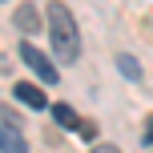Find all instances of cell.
I'll return each mask as SVG.
<instances>
[{
    "instance_id": "cell-3",
    "label": "cell",
    "mask_w": 153,
    "mask_h": 153,
    "mask_svg": "<svg viewBox=\"0 0 153 153\" xmlns=\"http://www.w3.org/2000/svg\"><path fill=\"white\" fill-rule=\"evenodd\" d=\"M12 20H16V28H20V32H28V36H32V32H40V16H36V8H32V4L16 8V12H12Z\"/></svg>"
},
{
    "instance_id": "cell-1",
    "label": "cell",
    "mask_w": 153,
    "mask_h": 153,
    "mask_svg": "<svg viewBox=\"0 0 153 153\" xmlns=\"http://www.w3.org/2000/svg\"><path fill=\"white\" fill-rule=\"evenodd\" d=\"M48 32H53L56 61H76L81 56V36H76V20L69 4H48Z\"/></svg>"
},
{
    "instance_id": "cell-7",
    "label": "cell",
    "mask_w": 153,
    "mask_h": 153,
    "mask_svg": "<svg viewBox=\"0 0 153 153\" xmlns=\"http://www.w3.org/2000/svg\"><path fill=\"white\" fill-rule=\"evenodd\" d=\"M117 69H121L125 76H129V81H141V65L133 61L129 53H121V56H117Z\"/></svg>"
},
{
    "instance_id": "cell-2",
    "label": "cell",
    "mask_w": 153,
    "mask_h": 153,
    "mask_svg": "<svg viewBox=\"0 0 153 153\" xmlns=\"http://www.w3.org/2000/svg\"><path fill=\"white\" fill-rule=\"evenodd\" d=\"M20 56H24V65H28V69L36 73L40 81H45V85H53V81H56V69H53V61H48V56L40 53L36 45H28V40H20Z\"/></svg>"
},
{
    "instance_id": "cell-4",
    "label": "cell",
    "mask_w": 153,
    "mask_h": 153,
    "mask_svg": "<svg viewBox=\"0 0 153 153\" xmlns=\"http://www.w3.org/2000/svg\"><path fill=\"white\" fill-rule=\"evenodd\" d=\"M16 101H24L28 109H45V105H48V101H45V93H40L36 85H24V81L16 85Z\"/></svg>"
},
{
    "instance_id": "cell-9",
    "label": "cell",
    "mask_w": 153,
    "mask_h": 153,
    "mask_svg": "<svg viewBox=\"0 0 153 153\" xmlns=\"http://www.w3.org/2000/svg\"><path fill=\"white\" fill-rule=\"evenodd\" d=\"M145 141L153 145V117H149V125H145Z\"/></svg>"
},
{
    "instance_id": "cell-8",
    "label": "cell",
    "mask_w": 153,
    "mask_h": 153,
    "mask_svg": "<svg viewBox=\"0 0 153 153\" xmlns=\"http://www.w3.org/2000/svg\"><path fill=\"white\" fill-rule=\"evenodd\" d=\"M93 153H121V149H117V145H97Z\"/></svg>"
},
{
    "instance_id": "cell-5",
    "label": "cell",
    "mask_w": 153,
    "mask_h": 153,
    "mask_svg": "<svg viewBox=\"0 0 153 153\" xmlns=\"http://www.w3.org/2000/svg\"><path fill=\"white\" fill-rule=\"evenodd\" d=\"M0 153H28V145H24V137L16 129L4 125V129H0Z\"/></svg>"
},
{
    "instance_id": "cell-6",
    "label": "cell",
    "mask_w": 153,
    "mask_h": 153,
    "mask_svg": "<svg viewBox=\"0 0 153 153\" xmlns=\"http://www.w3.org/2000/svg\"><path fill=\"white\" fill-rule=\"evenodd\" d=\"M53 117H56V125H65V129H76V133H81V125H85L69 105H56V109H53Z\"/></svg>"
}]
</instances>
